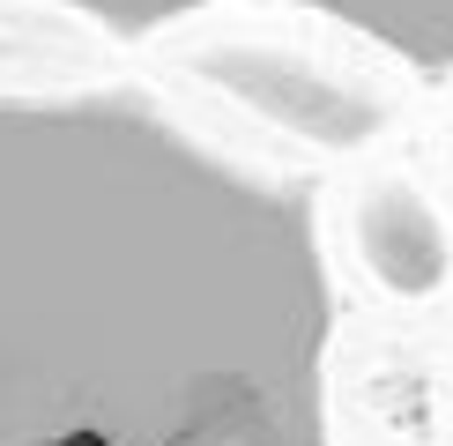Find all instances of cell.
Returning <instances> with one entry per match:
<instances>
[{
  "mask_svg": "<svg viewBox=\"0 0 453 446\" xmlns=\"http://www.w3.org/2000/svg\"><path fill=\"white\" fill-rule=\"evenodd\" d=\"M45 8H67L119 37H149L216 8H290V15H319V23L365 37L417 74H453V0H45Z\"/></svg>",
  "mask_w": 453,
  "mask_h": 446,
  "instance_id": "obj_2",
  "label": "cell"
},
{
  "mask_svg": "<svg viewBox=\"0 0 453 446\" xmlns=\"http://www.w3.org/2000/svg\"><path fill=\"white\" fill-rule=\"evenodd\" d=\"M327 365L290 179L127 89H0V446H334Z\"/></svg>",
  "mask_w": 453,
  "mask_h": 446,
  "instance_id": "obj_1",
  "label": "cell"
}]
</instances>
